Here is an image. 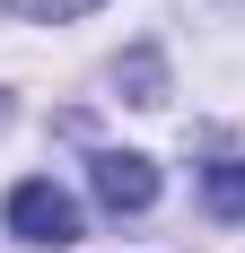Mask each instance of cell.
Returning <instances> with one entry per match:
<instances>
[{
  "label": "cell",
  "mask_w": 245,
  "mask_h": 253,
  "mask_svg": "<svg viewBox=\"0 0 245 253\" xmlns=\"http://www.w3.org/2000/svg\"><path fill=\"white\" fill-rule=\"evenodd\" d=\"M201 201H210V218H245V166L237 157H210L201 166Z\"/></svg>",
  "instance_id": "3"
},
{
  "label": "cell",
  "mask_w": 245,
  "mask_h": 253,
  "mask_svg": "<svg viewBox=\"0 0 245 253\" xmlns=\"http://www.w3.org/2000/svg\"><path fill=\"white\" fill-rule=\"evenodd\" d=\"M0 9H18V18H44V26H61V18H88L97 0H0Z\"/></svg>",
  "instance_id": "4"
},
{
  "label": "cell",
  "mask_w": 245,
  "mask_h": 253,
  "mask_svg": "<svg viewBox=\"0 0 245 253\" xmlns=\"http://www.w3.org/2000/svg\"><path fill=\"white\" fill-rule=\"evenodd\" d=\"M9 236H18V245H79V201L53 175H26L18 192H9Z\"/></svg>",
  "instance_id": "1"
},
{
  "label": "cell",
  "mask_w": 245,
  "mask_h": 253,
  "mask_svg": "<svg viewBox=\"0 0 245 253\" xmlns=\"http://www.w3.org/2000/svg\"><path fill=\"white\" fill-rule=\"evenodd\" d=\"M88 183H97V201L114 210V218H131V210L158 201V166H149L140 149H97L88 157Z\"/></svg>",
  "instance_id": "2"
}]
</instances>
